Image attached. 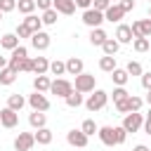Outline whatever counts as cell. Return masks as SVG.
Listing matches in <instances>:
<instances>
[{
    "label": "cell",
    "instance_id": "cell-4",
    "mask_svg": "<svg viewBox=\"0 0 151 151\" xmlns=\"http://www.w3.org/2000/svg\"><path fill=\"white\" fill-rule=\"evenodd\" d=\"M144 125V116L139 111H132V113H125L123 118V130L130 134V132H139V127Z\"/></svg>",
    "mask_w": 151,
    "mask_h": 151
},
{
    "label": "cell",
    "instance_id": "cell-14",
    "mask_svg": "<svg viewBox=\"0 0 151 151\" xmlns=\"http://www.w3.org/2000/svg\"><path fill=\"white\" fill-rule=\"evenodd\" d=\"M52 7H54L59 14H64V17H71V14L76 12V2H73V0H52Z\"/></svg>",
    "mask_w": 151,
    "mask_h": 151
},
{
    "label": "cell",
    "instance_id": "cell-25",
    "mask_svg": "<svg viewBox=\"0 0 151 151\" xmlns=\"http://www.w3.org/2000/svg\"><path fill=\"white\" fill-rule=\"evenodd\" d=\"M7 106H9L12 111H21V109L26 106V97H24V94H9V97H7Z\"/></svg>",
    "mask_w": 151,
    "mask_h": 151
},
{
    "label": "cell",
    "instance_id": "cell-30",
    "mask_svg": "<svg viewBox=\"0 0 151 151\" xmlns=\"http://www.w3.org/2000/svg\"><path fill=\"white\" fill-rule=\"evenodd\" d=\"M99 68H101L104 73H111V71L116 68V57H111V54H104V57L99 59Z\"/></svg>",
    "mask_w": 151,
    "mask_h": 151
},
{
    "label": "cell",
    "instance_id": "cell-29",
    "mask_svg": "<svg viewBox=\"0 0 151 151\" xmlns=\"http://www.w3.org/2000/svg\"><path fill=\"white\" fill-rule=\"evenodd\" d=\"M101 50H104V54L116 57V52L120 50V42H118L116 38H106V40H104V45H101Z\"/></svg>",
    "mask_w": 151,
    "mask_h": 151
},
{
    "label": "cell",
    "instance_id": "cell-26",
    "mask_svg": "<svg viewBox=\"0 0 151 151\" xmlns=\"http://www.w3.org/2000/svg\"><path fill=\"white\" fill-rule=\"evenodd\" d=\"M64 101H66V106H71V109H78V106H83V92H78V90H73L68 97H64Z\"/></svg>",
    "mask_w": 151,
    "mask_h": 151
},
{
    "label": "cell",
    "instance_id": "cell-16",
    "mask_svg": "<svg viewBox=\"0 0 151 151\" xmlns=\"http://www.w3.org/2000/svg\"><path fill=\"white\" fill-rule=\"evenodd\" d=\"M47 71H50V61H47V57H35V59H31V73L42 76V73H47Z\"/></svg>",
    "mask_w": 151,
    "mask_h": 151
},
{
    "label": "cell",
    "instance_id": "cell-48",
    "mask_svg": "<svg viewBox=\"0 0 151 151\" xmlns=\"http://www.w3.org/2000/svg\"><path fill=\"white\" fill-rule=\"evenodd\" d=\"M132 151H151V149H149V146H144V144H137Z\"/></svg>",
    "mask_w": 151,
    "mask_h": 151
},
{
    "label": "cell",
    "instance_id": "cell-35",
    "mask_svg": "<svg viewBox=\"0 0 151 151\" xmlns=\"http://www.w3.org/2000/svg\"><path fill=\"white\" fill-rule=\"evenodd\" d=\"M125 71H127V76H142V73H144V68H142L139 61H127Z\"/></svg>",
    "mask_w": 151,
    "mask_h": 151
},
{
    "label": "cell",
    "instance_id": "cell-6",
    "mask_svg": "<svg viewBox=\"0 0 151 151\" xmlns=\"http://www.w3.org/2000/svg\"><path fill=\"white\" fill-rule=\"evenodd\" d=\"M50 92L64 99V97H68V94L73 92V83H71V80H66V78H57V80H52Z\"/></svg>",
    "mask_w": 151,
    "mask_h": 151
},
{
    "label": "cell",
    "instance_id": "cell-27",
    "mask_svg": "<svg viewBox=\"0 0 151 151\" xmlns=\"http://www.w3.org/2000/svg\"><path fill=\"white\" fill-rule=\"evenodd\" d=\"M17 71H12L9 66H5V68H0V85H12L14 80H17Z\"/></svg>",
    "mask_w": 151,
    "mask_h": 151
},
{
    "label": "cell",
    "instance_id": "cell-5",
    "mask_svg": "<svg viewBox=\"0 0 151 151\" xmlns=\"http://www.w3.org/2000/svg\"><path fill=\"white\" fill-rule=\"evenodd\" d=\"M83 24H85L87 28H99V26L104 24V12H99V9H94V7L85 9V12H83Z\"/></svg>",
    "mask_w": 151,
    "mask_h": 151
},
{
    "label": "cell",
    "instance_id": "cell-15",
    "mask_svg": "<svg viewBox=\"0 0 151 151\" xmlns=\"http://www.w3.org/2000/svg\"><path fill=\"white\" fill-rule=\"evenodd\" d=\"M113 38H116L120 45H130V42H132V31H130V26H127V24H118Z\"/></svg>",
    "mask_w": 151,
    "mask_h": 151
},
{
    "label": "cell",
    "instance_id": "cell-52",
    "mask_svg": "<svg viewBox=\"0 0 151 151\" xmlns=\"http://www.w3.org/2000/svg\"><path fill=\"white\" fill-rule=\"evenodd\" d=\"M113 2H120V0H111V5H113Z\"/></svg>",
    "mask_w": 151,
    "mask_h": 151
},
{
    "label": "cell",
    "instance_id": "cell-53",
    "mask_svg": "<svg viewBox=\"0 0 151 151\" xmlns=\"http://www.w3.org/2000/svg\"><path fill=\"white\" fill-rule=\"evenodd\" d=\"M149 17H151V5H149Z\"/></svg>",
    "mask_w": 151,
    "mask_h": 151
},
{
    "label": "cell",
    "instance_id": "cell-33",
    "mask_svg": "<svg viewBox=\"0 0 151 151\" xmlns=\"http://www.w3.org/2000/svg\"><path fill=\"white\" fill-rule=\"evenodd\" d=\"M149 47H151L149 38H134L132 40V50L134 52H149Z\"/></svg>",
    "mask_w": 151,
    "mask_h": 151
},
{
    "label": "cell",
    "instance_id": "cell-28",
    "mask_svg": "<svg viewBox=\"0 0 151 151\" xmlns=\"http://www.w3.org/2000/svg\"><path fill=\"white\" fill-rule=\"evenodd\" d=\"M40 19H42V26H54V24H57V19H59V12H57L54 7H50V9H45V12H42V17H40Z\"/></svg>",
    "mask_w": 151,
    "mask_h": 151
},
{
    "label": "cell",
    "instance_id": "cell-54",
    "mask_svg": "<svg viewBox=\"0 0 151 151\" xmlns=\"http://www.w3.org/2000/svg\"><path fill=\"white\" fill-rule=\"evenodd\" d=\"M149 2H151V0H149Z\"/></svg>",
    "mask_w": 151,
    "mask_h": 151
},
{
    "label": "cell",
    "instance_id": "cell-51",
    "mask_svg": "<svg viewBox=\"0 0 151 151\" xmlns=\"http://www.w3.org/2000/svg\"><path fill=\"white\" fill-rule=\"evenodd\" d=\"M2 17H5V14H2V12H0V21H2Z\"/></svg>",
    "mask_w": 151,
    "mask_h": 151
},
{
    "label": "cell",
    "instance_id": "cell-24",
    "mask_svg": "<svg viewBox=\"0 0 151 151\" xmlns=\"http://www.w3.org/2000/svg\"><path fill=\"white\" fill-rule=\"evenodd\" d=\"M50 85H52V80H50L45 73L33 78V90H35V92H50Z\"/></svg>",
    "mask_w": 151,
    "mask_h": 151
},
{
    "label": "cell",
    "instance_id": "cell-46",
    "mask_svg": "<svg viewBox=\"0 0 151 151\" xmlns=\"http://www.w3.org/2000/svg\"><path fill=\"white\" fill-rule=\"evenodd\" d=\"M35 7H38L40 12H45V9L52 7V0H35Z\"/></svg>",
    "mask_w": 151,
    "mask_h": 151
},
{
    "label": "cell",
    "instance_id": "cell-47",
    "mask_svg": "<svg viewBox=\"0 0 151 151\" xmlns=\"http://www.w3.org/2000/svg\"><path fill=\"white\" fill-rule=\"evenodd\" d=\"M76 7H83V9H90L92 7V0H73Z\"/></svg>",
    "mask_w": 151,
    "mask_h": 151
},
{
    "label": "cell",
    "instance_id": "cell-22",
    "mask_svg": "<svg viewBox=\"0 0 151 151\" xmlns=\"http://www.w3.org/2000/svg\"><path fill=\"white\" fill-rule=\"evenodd\" d=\"M24 24L28 26V31H31V33H38V31H42V19H40L38 14H26Z\"/></svg>",
    "mask_w": 151,
    "mask_h": 151
},
{
    "label": "cell",
    "instance_id": "cell-43",
    "mask_svg": "<svg viewBox=\"0 0 151 151\" xmlns=\"http://www.w3.org/2000/svg\"><path fill=\"white\" fill-rule=\"evenodd\" d=\"M142 127H144V132L151 137V106H149V111H146V116H144V125H142Z\"/></svg>",
    "mask_w": 151,
    "mask_h": 151
},
{
    "label": "cell",
    "instance_id": "cell-50",
    "mask_svg": "<svg viewBox=\"0 0 151 151\" xmlns=\"http://www.w3.org/2000/svg\"><path fill=\"white\" fill-rule=\"evenodd\" d=\"M144 101H146V104L151 106V90H146V97H144Z\"/></svg>",
    "mask_w": 151,
    "mask_h": 151
},
{
    "label": "cell",
    "instance_id": "cell-42",
    "mask_svg": "<svg viewBox=\"0 0 151 151\" xmlns=\"http://www.w3.org/2000/svg\"><path fill=\"white\" fill-rule=\"evenodd\" d=\"M109 5H111V0H92V7H94V9H99V12H106V9H109Z\"/></svg>",
    "mask_w": 151,
    "mask_h": 151
},
{
    "label": "cell",
    "instance_id": "cell-13",
    "mask_svg": "<svg viewBox=\"0 0 151 151\" xmlns=\"http://www.w3.org/2000/svg\"><path fill=\"white\" fill-rule=\"evenodd\" d=\"M97 134H99V139H101V144H104V146H116V132H113V127H111V125L99 127V130H97Z\"/></svg>",
    "mask_w": 151,
    "mask_h": 151
},
{
    "label": "cell",
    "instance_id": "cell-45",
    "mask_svg": "<svg viewBox=\"0 0 151 151\" xmlns=\"http://www.w3.org/2000/svg\"><path fill=\"white\" fill-rule=\"evenodd\" d=\"M142 87H144V90H151V71L142 73Z\"/></svg>",
    "mask_w": 151,
    "mask_h": 151
},
{
    "label": "cell",
    "instance_id": "cell-12",
    "mask_svg": "<svg viewBox=\"0 0 151 151\" xmlns=\"http://www.w3.org/2000/svg\"><path fill=\"white\" fill-rule=\"evenodd\" d=\"M123 17H125V12H123V7H120L118 2L109 5V9L104 12V21H111V24H120Z\"/></svg>",
    "mask_w": 151,
    "mask_h": 151
},
{
    "label": "cell",
    "instance_id": "cell-3",
    "mask_svg": "<svg viewBox=\"0 0 151 151\" xmlns=\"http://www.w3.org/2000/svg\"><path fill=\"white\" fill-rule=\"evenodd\" d=\"M94 85H97V80H94V76L92 73H78L76 76V83H73V90H78V92H83V94H87V92H92L94 90Z\"/></svg>",
    "mask_w": 151,
    "mask_h": 151
},
{
    "label": "cell",
    "instance_id": "cell-34",
    "mask_svg": "<svg viewBox=\"0 0 151 151\" xmlns=\"http://www.w3.org/2000/svg\"><path fill=\"white\" fill-rule=\"evenodd\" d=\"M50 73L52 76H64L66 73V61H59V59L50 61Z\"/></svg>",
    "mask_w": 151,
    "mask_h": 151
},
{
    "label": "cell",
    "instance_id": "cell-10",
    "mask_svg": "<svg viewBox=\"0 0 151 151\" xmlns=\"http://www.w3.org/2000/svg\"><path fill=\"white\" fill-rule=\"evenodd\" d=\"M33 146H35L33 132H19V134H17V139H14V149H17V151H31Z\"/></svg>",
    "mask_w": 151,
    "mask_h": 151
},
{
    "label": "cell",
    "instance_id": "cell-2",
    "mask_svg": "<svg viewBox=\"0 0 151 151\" xmlns=\"http://www.w3.org/2000/svg\"><path fill=\"white\" fill-rule=\"evenodd\" d=\"M142 106H144V99L142 97L127 94V99H123V101L116 104V111L118 113H132V111H142Z\"/></svg>",
    "mask_w": 151,
    "mask_h": 151
},
{
    "label": "cell",
    "instance_id": "cell-1",
    "mask_svg": "<svg viewBox=\"0 0 151 151\" xmlns=\"http://www.w3.org/2000/svg\"><path fill=\"white\" fill-rule=\"evenodd\" d=\"M106 101H109V92H104V90H97V87H94V90H92V94H90L83 104H85V109H87V111H92V113H94V111H101V109L106 106Z\"/></svg>",
    "mask_w": 151,
    "mask_h": 151
},
{
    "label": "cell",
    "instance_id": "cell-9",
    "mask_svg": "<svg viewBox=\"0 0 151 151\" xmlns=\"http://www.w3.org/2000/svg\"><path fill=\"white\" fill-rule=\"evenodd\" d=\"M0 125L7 127V130L17 127V125H19V111H12L9 106H5V109L0 111Z\"/></svg>",
    "mask_w": 151,
    "mask_h": 151
},
{
    "label": "cell",
    "instance_id": "cell-44",
    "mask_svg": "<svg viewBox=\"0 0 151 151\" xmlns=\"http://www.w3.org/2000/svg\"><path fill=\"white\" fill-rule=\"evenodd\" d=\"M118 5H120V7H123V12H125V14H127V12H132V9H134V0H120V2H118Z\"/></svg>",
    "mask_w": 151,
    "mask_h": 151
},
{
    "label": "cell",
    "instance_id": "cell-20",
    "mask_svg": "<svg viewBox=\"0 0 151 151\" xmlns=\"http://www.w3.org/2000/svg\"><path fill=\"white\" fill-rule=\"evenodd\" d=\"M28 125H31L33 130L45 127V125H47V116H45V111H33V113L28 116Z\"/></svg>",
    "mask_w": 151,
    "mask_h": 151
},
{
    "label": "cell",
    "instance_id": "cell-21",
    "mask_svg": "<svg viewBox=\"0 0 151 151\" xmlns=\"http://www.w3.org/2000/svg\"><path fill=\"white\" fill-rule=\"evenodd\" d=\"M106 38H109V35H106V31H104L101 26H99V28H90V42H92L94 47H101Z\"/></svg>",
    "mask_w": 151,
    "mask_h": 151
},
{
    "label": "cell",
    "instance_id": "cell-40",
    "mask_svg": "<svg viewBox=\"0 0 151 151\" xmlns=\"http://www.w3.org/2000/svg\"><path fill=\"white\" fill-rule=\"evenodd\" d=\"M139 28L144 38H151V19H139Z\"/></svg>",
    "mask_w": 151,
    "mask_h": 151
},
{
    "label": "cell",
    "instance_id": "cell-49",
    "mask_svg": "<svg viewBox=\"0 0 151 151\" xmlns=\"http://www.w3.org/2000/svg\"><path fill=\"white\" fill-rule=\"evenodd\" d=\"M5 66H7V57H2V54H0V68H5Z\"/></svg>",
    "mask_w": 151,
    "mask_h": 151
},
{
    "label": "cell",
    "instance_id": "cell-32",
    "mask_svg": "<svg viewBox=\"0 0 151 151\" xmlns=\"http://www.w3.org/2000/svg\"><path fill=\"white\" fill-rule=\"evenodd\" d=\"M80 130L87 134V137H92V134H97V130H99V125L92 120V118H85L83 120V125H80Z\"/></svg>",
    "mask_w": 151,
    "mask_h": 151
},
{
    "label": "cell",
    "instance_id": "cell-18",
    "mask_svg": "<svg viewBox=\"0 0 151 151\" xmlns=\"http://www.w3.org/2000/svg\"><path fill=\"white\" fill-rule=\"evenodd\" d=\"M83 71H85V64H83L80 57L66 59V73H68V76H78V73H83Z\"/></svg>",
    "mask_w": 151,
    "mask_h": 151
},
{
    "label": "cell",
    "instance_id": "cell-11",
    "mask_svg": "<svg viewBox=\"0 0 151 151\" xmlns=\"http://www.w3.org/2000/svg\"><path fill=\"white\" fill-rule=\"evenodd\" d=\"M87 134L83 132V130H71V132H66V142L71 144V146H76V149H85L87 146Z\"/></svg>",
    "mask_w": 151,
    "mask_h": 151
},
{
    "label": "cell",
    "instance_id": "cell-8",
    "mask_svg": "<svg viewBox=\"0 0 151 151\" xmlns=\"http://www.w3.org/2000/svg\"><path fill=\"white\" fill-rule=\"evenodd\" d=\"M50 42H52V35H50V33H45V31L31 33V45H33V50H38V52H45V50L50 47Z\"/></svg>",
    "mask_w": 151,
    "mask_h": 151
},
{
    "label": "cell",
    "instance_id": "cell-31",
    "mask_svg": "<svg viewBox=\"0 0 151 151\" xmlns=\"http://www.w3.org/2000/svg\"><path fill=\"white\" fill-rule=\"evenodd\" d=\"M17 9L21 14H33L35 12V0H17Z\"/></svg>",
    "mask_w": 151,
    "mask_h": 151
},
{
    "label": "cell",
    "instance_id": "cell-7",
    "mask_svg": "<svg viewBox=\"0 0 151 151\" xmlns=\"http://www.w3.org/2000/svg\"><path fill=\"white\" fill-rule=\"evenodd\" d=\"M26 104H28L33 111H47V109H50V99L45 97V92H33V94H28Z\"/></svg>",
    "mask_w": 151,
    "mask_h": 151
},
{
    "label": "cell",
    "instance_id": "cell-36",
    "mask_svg": "<svg viewBox=\"0 0 151 151\" xmlns=\"http://www.w3.org/2000/svg\"><path fill=\"white\" fill-rule=\"evenodd\" d=\"M127 94H130V92H127L125 87H113V94H111V97H113V104H118V101L127 99Z\"/></svg>",
    "mask_w": 151,
    "mask_h": 151
},
{
    "label": "cell",
    "instance_id": "cell-41",
    "mask_svg": "<svg viewBox=\"0 0 151 151\" xmlns=\"http://www.w3.org/2000/svg\"><path fill=\"white\" fill-rule=\"evenodd\" d=\"M14 33H17V38H19V40H21V38H31V31H28V26H26L24 21L17 26V31H14Z\"/></svg>",
    "mask_w": 151,
    "mask_h": 151
},
{
    "label": "cell",
    "instance_id": "cell-19",
    "mask_svg": "<svg viewBox=\"0 0 151 151\" xmlns=\"http://www.w3.org/2000/svg\"><path fill=\"white\" fill-rule=\"evenodd\" d=\"M111 80H113V85H116V87H125V83L130 80V76H127V71H125V68H118V66H116V68L111 71Z\"/></svg>",
    "mask_w": 151,
    "mask_h": 151
},
{
    "label": "cell",
    "instance_id": "cell-39",
    "mask_svg": "<svg viewBox=\"0 0 151 151\" xmlns=\"http://www.w3.org/2000/svg\"><path fill=\"white\" fill-rule=\"evenodd\" d=\"M17 73H31V57H26L17 64Z\"/></svg>",
    "mask_w": 151,
    "mask_h": 151
},
{
    "label": "cell",
    "instance_id": "cell-37",
    "mask_svg": "<svg viewBox=\"0 0 151 151\" xmlns=\"http://www.w3.org/2000/svg\"><path fill=\"white\" fill-rule=\"evenodd\" d=\"M113 132H116V146H120V144H125V139H127V132L123 130V125H118V127H113Z\"/></svg>",
    "mask_w": 151,
    "mask_h": 151
},
{
    "label": "cell",
    "instance_id": "cell-23",
    "mask_svg": "<svg viewBox=\"0 0 151 151\" xmlns=\"http://www.w3.org/2000/svg\"><path fill=\"white\" fill-rule=\"evenodd\" d=\"M0 47L2 50H14V47H19V38H17V33H5L2 38H0Z\"/></svg>",
    "mask_w": 151,
    "mask_h": 151
},
{
    "label": "cell",
    "instance_id": "cell-38",
    "mask_svg": "<svg viewBox=\"0 0 151 151\" xmlns=\"http://www.w3.org/2000/svg\"><path fill=\"white\" fill-rule=\"evenodd\" d=\"M17 9V0H0V12L7 14V12H14Z\"/></svg>",
    "mask_w": 151,
    "mask_h": 151
},
{
    "label": "cell",
    "instance_id": "cell-17",
    "mask_svg": "<svg viewBox=\"0 0 151 151\" xmlns=\"http://www.w3.org/2000/svg\"><path fill=\"white\" fill-rule=\"evenodd\" d=\"M33 137H35V144H40V146H47V144H52V130L45 125V127H38L35 132H33Z\"/></svg>",
    "mask_w": 151,
    "mask_h": 151
}]
</instances>
